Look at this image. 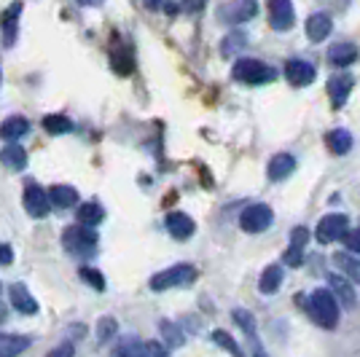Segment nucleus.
<instances>
[{"label":"nucleus","instance_id":"bb28decb","mask_svg":"<svg viewBox=\"0 0 360 357\" xmlns=\"http://www.w3.org/2000/svg\"><path fill=\"white\" fill-rule=\"evenodd\" d=\"M103 218H105V209L100 207L97 202H89V205L78 207V223H81V226H89V228H94L97 223H103Z\"/></svg>","mask_w":360,"mask_h":357},{"label":"nucleus","instance_id":"58836bf2","mask_svg":"<svg viewBox=\"0 0 360 357\" xmlns=\"http://www.w3.org/2000/svg\"><path fill=\"white\" fill-rule=\"evenodd\" d=\"M205 6H207V0H180V8L188 14H199Z\"/></svg>","mask_w":360,"mask_h":357},{"label":"nucleus","instance_id":"4468645a","mask_svg":"<svg viewBox=\"0 0 360 357\" xmlns=\"http://www.w3.org/2000/svg\"><path fill=\"white\" fill-rule=\"evenodd\" d=\"M293 172H296V159H293L290 153H277V156H271L269 167H266V175H269V180H274V183L290 178Z\"/></svg>","mask_w":360,"mask_h":357},{"label":"nucleus","instance_id":"49530a36","mask_svg":"<svg viewBox=\"0 0 360 357\" xmlns=\"http://www.w3.org/2000/svg\"><path fill=\"white\" fill-rule=\"evenodd\" d=\"M0 78H3V67H0Z\"/></svg>","mask_w":360,"mask_h":357},{"label":"nucleus","instance_id":"4be33fe9","mask_svg":"<svg viewBox=\"0 0 360 357\" xmlns=\"http://www.w3.org/2000/svg\"><path fill=\"white\" fill-rule=\"evenodd\" d=\"M333 264L339 271H345V277L349 283L360 285V258L352 253H336L333 255Z\"/></svg>","mask_w":360,"mask_h":357},{"label":"nucleus","instance_id":"c85d7f7f","mask_svg":"<svg viewBox=\"0 0 360 357\" xmlns=\"http://www.w3.org/2000/svg\"><path fill=\"white\" fill-rule=\"evenodd\" d=\"M44 129L49 134L73 132V121L68 119V116H57V113H51V116H44Z\"/></svg>","mask_w":360,"mask_h":357},{"label":"nucleus","instance_id":"b1692460","mask_svg":"<svg viewBox=\"0 0 360 357\" xmlns=\"http://www.w3.org/2000/svg\"><path fill=\"white\" fill-rule=\"evenodd\" d=\"M49 199H51V207L68 209L78 205V191H75L73 186H54V188L49 191Z\"/></svg>","mask_w":360,"mask_h":357},{"label":"nucleus","instance_id":"dca6fc26","mask_svg":"<svg viewBox=\"0 0 360 357\" xmlns=\"http://www.w3.org/2000/svg\"><path fill=\"white\" fill-rule=\"evenodd\" d=\"M167 231H169V237L175 239H188L194 237L196 226L186 212H169L167 215Z\"/></svg>","mask_w":360,"mask_h":357},{"label":"nucleus","instance_id":"5701e85b","mask_svg":"<svg viewBox=\"0 0 360 357\" xmlns=\"http://www.w3.org/2000/svg\"><path fill=\"white\" fill-rule=\"evenodd\" d=\"M326 145H328L333 156H345V153L352 150V134L347 132V129H330L326 134Z\"/></svg>","mask_w":360,"mask_h":357},{"label":"nucleus","instance_id":"6ab92c4d","mask_svg":"<svg viewBox=\"0 0 360 357\" xmlns=\"http://www.w3.org/2000/svg\"><path fill=\"white\" fill-rule=\"evenodd\" d=\"M27 132H30V121L25 119V116H11V119H6L0 124V137L8 140V143L22 140Z\"/></svg>","mask_w":360,"mask_h":357},{"label":"nucleus","instance_id":"aec40b11","mask_svg":"<svg viewBox=\"0 0 360 357\" xmlns=\"http://www.w3.org/2000/svg\"><path fill=\"white\" fill-rule=\"evenodd\" d=\"M358 60V46L355 44H333L328 48V62L330 65H336V67H347V65H352V62Z\"/></svg>","mask_w":360,"mask_h":357},{"label":"nucleus","instance_id":"9b49d317","mask_svg":"<svg viewBox=\"0 0 360 357\" xmlns=\"http://www.w3.org/2000/svg\"><path fill=\"white\" fill-rule=\"evenodd\" d=\"M285 78L293 86H309L315 81V67L304 60H288L285 62Z\"/></svg>","mask_w":360,"mask_h":357},{"label":"nucleus","instance_id":"a878e982","mask_svg":"<svg viewBox=\"0 0 360 357\" xmlns=\"http://www.w3.org/2000/svg\"><path fill=\"white\" fill-rule=\"evenodd\" d=\"M113 357H150L148 344H143L140 339H124V342L116 346Z\"/></svg>","mask_w":360,"mask_h":357},{"label":"nucleus","instance_id":"37998d69","mask_svg":"<svg viewBox=\"0 0 360 357\" xmlns=\"http://www.w3.org/2000/svg\"><path fill=\"white\" fill-rule=\"evenodd\" d=\"M81 6H86V8H97V6H103V0H78Z\"/></svg>","mask_w":360,"mask_h":357},{"label":"nucleus","instance_id":"ddd939ff","mask_svg":"<svg viewBox=\"0 0 360 357\" xmlns=\"http://www.w3.org/2000/svg\"><path fill=\"white\" fill-rule=\"evenodd\" d=\"M333 30V19L328 14H323V11H317L307 19V38L312 41V44H320V41H326Z\"/></svg>","mask_w":360,"mask_h":357},{"label":"nucleus","instance_id":"7ed1b4c3","mask_svg":"<svg viewBox=\"0 0 360 357\" xmlns=\"http://www.w3.org/2000/svg\"><path fill=\"white\" fill-rule=\"evenodd\" d=\"M196 280V268L191 264H178V266H169L159 274L150 277V290L162 293L169 287H180V285H191Z\"/></svg>","mask_w":360,"mask_h":357},{"label":"nucleus","instance_id":"2eb2a0df","mask_svg":"<svg viewBox=\"0 0 360 357\" xmlns=\"http://www.w3.org/2000/svg\"><path fill=\"white\" fill-rule=\"evenodd\" d=\"M352 75H333V78H328V97L330 103H333V108H342V105L347 103V97H349V91H352Z\"/></svg>","mask_w":360,"mask_h":357},{"label":"nucleus","instance_id":"a211bd4d","mask_svg":"<svg viewBox=\"0 0 360 357\" xmlns=\"http://www.w3.org/2000/svg\"><path fill=\"white\" fill-rule=\"evenodd\" d=\"M11 304H14L16 312L22 314H35L38 312V301L32 298V293L25 287V285H11Z\"/></svg>","mask_w":360,"mask_h":357},{"label":"nucleus","instance_id":"c9c22d12","mask_svg":"<svg viewBox=\"0 0 360 357\" xmlns=\"http://www.w3.org/2000/svg\"><path fill=\"white\" fill-rule=\"evenodd\" d=\"M81 280H84L86 285H91L94 290H103V287H105V280H103V274H100L97 268H91V266L81 268Z\"/></svg>","mask_w":360,"mask_h":357},{"label":"nucleus","instance_id":"9d476101","mask_svg":"<svg viewBox=\"0 0 360 357\" xmlns=\"http://www.w3.org/2000/svg\"><path fill=\"white\" fill-rule=\"evenodd\" d=\"M328 285H330V293L336 296V301H339L345 309H355V306H358V296H355L352 283H349L347 277H342V274H330Z\"/></svg>","mask_w":360,"mask_h":357},{"label":"nucleus","instance_id":"393cba45","mask_svg":"<svg viewBox=\"0 0 360 357\" xmlns=\"http://www.w3.org/2000/svg\"><path fill=\"white\" fill-rule=\"evenodd\" d=\"M280 285H283V268L277 266V264H271V266L264 268V274H261V283H258L261 293L271 296L274 290H280Z\"/></svg>","mask_w":360,"mask_h":357},{"label":"nucleus","instance_id":"a19ab883","mask_svg":"<svg viewBox=\"0 0 360 357\" xmlns=\"http://www.w3.org/2000/svg\"><path fill=\"white\" fill-rule=\"evenodd\" d=\"M14 264V250L11 245H0V266H11Z\"/></svg>","mask_w":360,"mask_h":357},{"label":"nucleus","instance_id":"e433bc0d","mask_svg":"<svg viewBox=\"0 0 360 357\" xmlns=\"http://www.w3.org/2000/svg\"><path fill=\"white\" fill-rule=\"evenodd\" d=\"M285 264L288 266H301L304 264V247L301 245H288V250H285Z\"/></svg>","mask_w":360,"mask_h":357},{"label":"nucleus","instance_id":"f8f14e48","mask_svg":"<svg viewBox=\"0 0 360 357\" xmlns=\"http://www.w3.org/2000/svg\"><path fill=\"white\" fill-rule=\"evenodd\" d=\"M19 16H22V3H11L0 14V30H3V44L6 46H14L16 30H19Z\"/></svg>","mask_w":360,"mask_h":357},{"label":"nucleus","instance_id":"f3484780","mask_svg":"<svg viewBox=\"0 0 360 357\" xmlns=\"http://www.w3.org/2000/svg\"><path fill=\"white\" fill-rule=\"evenodd\" d=\"M27 346H30V336L0 333V357H19Z\"/></svg>","mask_w":360,"mask_h":357},{"label":"nucleus","instance_id":"423d86ee","mask_svg":"<svg viewBox=\"0 0 360 357\" xmlns=\"http://www.w3.org/2000/svg\"><path fill=\"white\" fill-rule=\"evenodd\" d=\"M271 221H274V212L266 205H250L242 209L240 215V226L245 234H261L269 228Z\"/></svg>","mask_w":360,"mask_h":357},{"label":"nucleus","instance_id":"20e7f679","mask_svg":"<svg viewBox=\"0 0 360 357\" xmlns=\"http://www.w3.org/2000/svg\"><path fill=\"white\" fill-rule=\"evenodd\" d=\"M231 75H234V81H240V84L261 86V84H269L277 73H274V67H269V65H264V62H258V60H237Z\"/></svg>","mask_w":360,"mask_h":357},{"label":"nucleus","instance_id":"39448f33","mask_svg":"<svg viewBox=\"0 0 360 357\" xmlns=\"http://www.w3.org/2000/svg\"><path fill=\"white\" fill-rule=\"evenodd\" d=\"M347 231H349V221L342 212H330L326 218H320V223L315 228V237L320 245H330L336 239H345Z\"/></svg>","mask_w":360,"mask_h":357},{"label":"nucleus","instance_id":"c03bdc74","mask_svg":"<svg viewBox=\"0 0 360 357\" xmlns=\"http://www.w3.org/2000/svg\"><path fill=\"white\" fill-rule=\"evenodd\" d=\"M253 357H266V352H264V349H261V346H255Z\"/></svg>","mask_w":360,"mask_h":357},{"label":"nucleus","instance_id":"f257e3e1","mask_svg":"<svg viewBox=\"0 0 360 357\" xmlns=\"http://www.w3.org/2000/svg\"><path fill=\"white\" fill-rule=\"evenodd\" d=\"M304 306H307V312L312 314V320H315L317 325L328 327V330L339 325V301L326 287L315 290L312 296L304 301Z\"/></svg>","mask_w":360,"mask_h":357},{"label":"nucleus","instance_id":"4c0bfd02","mask_svg":"<svg viewBox=\"0 0 360 357\" xmlns=\"http://www.w3.org/2000/svg\"><path fill=\"white\" fill-rule=\"evenodd\" d=\"M345 245H347V250H349L352 255H360V228H352V231H347Z\"/></svg>","mask_w":360,"mask_h":357},{"label":"nucleus","instance_id":"6e6552de","mask_svg":"<svg viewBox=\"0 0 360 357\" xmlns=\"http://www.w3.org/2000/svg\"><path fill=\"white\" fill-rule=\"evenodd\" d=\"M269 25L280 32L290 30L296 25V11L290 0H269Z\"/></svg>","mask_w":360,"mask_h":357},{"label":"nucleus","instance_id":"f03ea898","mask_svg":"<svg viewBox=\"0 0 360 357\" xmlns=\"http://www.w3.org/2000/svg\"><path fill=\"white\" fill-rule=\"evenodd\" d=\"M62 247L70 255H94L97 253V231L89 226H68L62 231Z\"/></svg>","mask_w":360,"mask_h":357},{"label":"nucleus","instance_id":"a18cd8bd","mask_svg":"<svg viewBox=\"0 0 360 357\" xmlns=\"http://www.w3.org/2000/svg\"><path fill=\"white\" fill-rule=\"evenodd\" d=\"M3 320H6V306L0 304V323H3Z\"/></svg>","mask_w":360,"mask_h":357},{"label":"nucleus","instance_id":"79ce46f5","mask_svg":"<svg viewBox=\"0 0 360 357\" xmlns=\"http://www.w3.org/2000/svg\"><path fill=\"white\" fill-rule=\"evenodd\" d=\"M307 239H309V231H307L304 226L293 228V234H290V242H293V245H301V247H304V245H307Z\"/></svg>","mask_w":360,"mask_h":357},{"label":"nucleus","instance_id":"7c9ffc66","mask_svg":"<svg viewBox=\"0 0 360 357\" xmlns=\"http://www.w3.org/2000/svg\"><path fill=\"white\" fill-rule=\"evenodd\" d=\"M162 333H165V342H167V346H183V342H186V336H183V330H180L175 323H162Z\"/></svg>","mask_w":360,"mask_h":357},{"label":"nucleus","instance_id":"ea45409f","mask_svg":"<svg viewBox=\"0 0 360 357\" xmlns=\"http://www.w3.org/2000/svg\"><path fill=\"white\" fill-rule=\"evenodd\" d=\"M73 355H75V349H73V344L70 342L60 344V346H54V349L49 352V357H73Z\"/></svg>","mask_w":360,"mask_h":357},{"label":"nucleus","instance_id":"cd10ccee","mask_svg":"<svg viewBox=\"0 0 360 357\" xmlns=\"http://www.w3.org/2000/svg\"><path fill=\"white\" fill-rule=\"evenodd\" d=\"M248 46V35L240 30H234V32H229L224 38V44H221V51H224V57H234L237 51H242Z\"/></svg>","mask_w":360,"mask_h":357},{"label":"nucleus","instance_id":"c756f323","mask_svg":"<svg viewBox=\"0 0 360 357\" xmlns=\"http://www.w3.org/2000/svg\"><path fill=\"white\" fill-rule=\"evenodd\" d=\"M110 62H113L116 73H121V75H127L129 70H132V57H129V48H127V46L116 44L113 54H110Z\"/></svg>","mask_w":360,"mask_h":357},{"label":"nucleus","instance_id":"72a5a7b5","mask_svg":"<svg viewBox=\"0 0 360 357\" xmlns=\"http://www.w3.org/2000/svg\"><path fill=\"white\" fill-rule=\"evenodd\" d=\"M116 330H119V323H116L113 317H103L100 325H97V339H100L103 344L110 342V339L116 336Z\"/></svg>","mask_w":360,"mask_h":357},{"label":"nucleus","instance_id":"f704fd0d","mask_svg":"<svg viewBox=\"0 0 360 357\" xmlns=\"http://www.w3.org/2000/svg\"><path fill=\"white\" fill-rule=\"evenodd\" d=\"M234 323L248 333V336H255V320H253V314L248 312V309H234Z\"/></svg>","mask_w":360,"mask_h":357},{"label":"nucleus","instance_id":"473e14b6","mask_svg":"<svg viewBox=\"0 0 360 357\" xmlns=\"http://www.w3.org/2000/svg\"><path fill=\"white\" fill-rule=\"evenodd\" d=\"M143 6L148 11H165L167 16H175L180 11V3L175 0H143Z\"/></svg>","mask_w":360,"mask_h":357},{"label":"nucleus","instance_id":"2f4dec72","mask_svg":"<svg viewBox=\"0 0 360 357\" xmlns=\"http://www.w3.org/2000/svg\"><path fill=\"white\" fill-rule=\"evenodd\" d=\"M212 342L218 344V346H224V349H229V352H231L234 357H245L242 346L237 342H234V339H231V336H229L226 330H215V333H212Z\"/></svg>","mask_w":360,"mask_h":357},{"label":"nucleus","instance_id":"0eeeda50","mask_svg":"<svg viewBox=\"0 0 360 357\" xmlns=\"http://www.w3.org/2000/svg\"><path fill=\"white\" fill-rule=\"evenodd\" d=\"M255 14H258V3L255 0H229L218 11L221 22H226V25H245Z\"/></svg>","mask_w":360,"mask_h":357},{"label":"nucleus","instance_id":"412c9836","mask_svg":"<svg viewBox=\"0 0 360 357\" xmlns=\"http://www.w3.org/2000/svg\"><path fill=\"white\" fill-rule=\"evenodd\" d=\"M0 162L6 164L8 169H16V172H19V169L27 167V150L22 148L19 143H8L6 148L0 150Z\"/></svg>","mask_w":360,"mask_h":357},{"label":"nucleus","instance_id":"1a4fd4ad","mask_svg":"<svg viewBox=\"0 0 360 357\" xmlns=\"http://www.w3.org/2000/svg\"><path fill=\"white\" fill-rule=\"evenodd\" d=\"M25 207H27V212H30L32 218H46L49 209H51V199H49V194H46L41 186L30 183L25 188Z\"/></svg>","mask_w":360,"mask_h":357}]
</instances>
